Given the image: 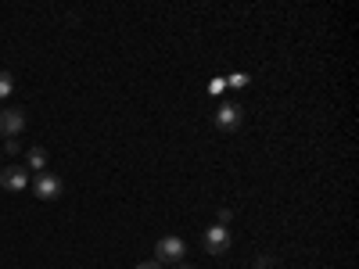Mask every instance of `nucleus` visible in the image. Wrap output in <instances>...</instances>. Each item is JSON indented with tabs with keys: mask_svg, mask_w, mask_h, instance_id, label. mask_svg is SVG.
Here are the masks:
<instances>
[{
	"mask_svg": "<svg viewBox=\"0 0 359 269\" xmlns=\"http://www.w3.org/2000/svg\"><path fill=\"white\" fill-rule=\"evenodd\" d=\"M11 90H15V79H11V72H4V69H0V101H4V97H11Z\"/></svg>",
	"mask_w": 359,
	"mask_h": 269,
	"instance_id": "8",
	"label": "nucleus"
},
{
	"mask_svg": "<svg viewBox=\"0 0 359 269\" xmlns=\"http://www.w3.org/2000/svg\"><path fill=\"white\" fill-rule=\"evenodd\" d=\"M176 269H194V265H187V262H176Z\"/></svg>",
	"mask_w": 359,
	"mask_h": 269,
	"instance_id": "15",
	"label": "nucleus"
},
{
	"mask_svg": "<svg viewBox=\"0 0 359 269\" xmlns=\"http://www.w3.org/2000/svg\"><path fill=\"white\" fill-rule=\"evenodd\" d=\"M255 265H259V269H273V258H269V255H259Z\"/></svg>",
	"mask_w": 359,
	"mask_h": 269,
	"instance_id": "13",
	"label": "nucleus"
},
{
	"mask_svg": "<svg viewBox=\"0 0 359 269\" xmlns=\"http://www.w3.org/2000/svg\"><path fill=\"white\" fill-rule=\"evenodd\" d=\"M137 269H162V262H155V258H151V262H140Z\"/></svg>",
	"mask_w": 359,
	"mask_h": 269,
	"instance_id": "14",
	"label": "nucleus"
},
{
	"mask_svg": "<svg viewBox=\"0 0 359 269\" xmlns=\"http://www.w3.org/2000/svg\"><path fill=\"white\" fill-rule=\"evenodd\" d=\"M184 255H187V244L180 237H162L155 244V262H184Z\"/></svg>",
	"mask_w": 359,
	"mask_h": 269,
	"instance_id": "4",
	"label": "nucleus"
},
{
	"mask_svg": "<svg viewBox=\"0 0 359 269\" xmlns=\"http://www.w3.org/2000/svg\"><path fill=\"white\" fill-rule=\"evenodd\" d=\"M233 219V212H230V208H219V226H226Z\"/></svg>",
	"mask_w": 359,
	"mask_h": 269,
	"instance_id": "12",
	"label": "nucleus"
},
{
	"mask_svg": "<svg viewBox=\"0 0 359 269\" xmlns=\"http://www.w3.org/2000/svg\"><path fill=\"white\" fill-rule=\"evenodd\" d=\"M208 90H212V94H223V90H226V79H212V83H208Z\"/></svg>",
	"mask_w": 359,
	"mask_h": 269,
	"instance_id": "10",
	"label": "nucleus"
},
{
	"mask_svg": "<svg viewBox=\"0 0 359 269\" xmlns=\"http://www.w3.org/2000/svg\"><path fill=\"white\" fill-rule=\"evenodd\" d=\"M201 248L208 251V255H226L230 251V230L226 226H208L205 233H201Z\"/></svg>",
	"mask_w": 359,
	"mask_h": 269,
	"instance_id": "1",
	"label": "nucleus"
},
{
	"mask_svg": "<svg viewBox=\"0 0 359 269\" xmlns=\"http://www.w3.org/2000/svg\"><path fill=\"white\" fill-rule=\"evenodd\" d=\"M25 130V111L22 108H8L0 111V133H4L8 140H18V133Z\"/></svg>",
	"mask_w": 359,
	"mask_h": 269,
	"instance_id": "5",
	"label": "nucleus"
},
{
	"mask_svg": "<svg viewBox=\"0 0 359 269\" xmlns=\"http://www.w3.org/2000/svg\"><path fill=\"white\" fill-rule=\"evenodd\" d=\"M245 83H248V76H241V72H237V76H230V79H226V86H233V90H241Z\"/></svg>",
	"mask_w": 359,
	"mask_h": 269,
	"instance_id": "9",
	"label": "nucleus"
},
{
	"mask_svg": "<svg viewBox=\"0 0 359 269\" xmlns=\"http://www.w3.org/2000/svg\"><path fill=\"white\" fill-rule=\"evenodd\" d=\"M241 123H245V108H241V104H233V101L219 104V111H216V126H219L223 133L241 130Z\"/></svg>",
	"mask_w": 359,
	"mask_h": 269,
	"instance_id": "2",
	"label": "nucleus"
},
{
	"mask_svg": "<svg viewBox=\"0 0 359 269\" xmlns=\"http://www.w3.org/2000/svg\"><path fill=\"white\" fill-rule=\"evenodd\" d=\"M25 172H47V151L43 147H29V155H25Z\"/></svg>",
	"mask_w": 359,
	"mask_h": 269,
	"instance_id": "7",
	"label": "nucleus"
},
{
	"mask_svg": "<svg viewBox=\"0 0 359 269\" xmlns=\"http://www.w3.org/2000/svg\"><path fill=\"white\" fill-rule=\"evenodd\" d=\"M0 187L11 191V194L25 191V187H29V172H25V165H8L4 172H0Z\"/></svg>",
	"mask_w": 359,
	"mask_h": 269,
	"instance_id": "6",
	"label": "nucleus"
},
{
	"mask_svg": "<svg viewBox=\"0 0 359 269\" xmlns=\"http://www.w3.org/2000/svg\"><path fill=\"white\" fill-rule=\"evenodd\" d=\"M62 191H65V187H62V179H57L50 169H47V172H40V176L33 179V194H36L40 201H54V198H62Z\"/></svg>",
	"mask_w": 359,
	"mask_h": 269,
	"instance_id": "3",
	"label": "nucleus"
},
{
	"mask_svg": "<svg viewBox=\"0 0 359 269\" xmlns=\"http://www.w3.org/2000/svg\"><path fill=\"white\" fill-rule=\"evenodd\" d=\"M4 151H8V155H18V151H22V144H18V140H8V144H4Z\"/></svg>",
	"mask_w": 359,
	"mask_h": 269,
	"instance_id": "11",
	"label": "nucleus"
}]
</instances>
